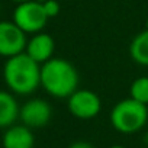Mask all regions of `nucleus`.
I'll return each instance as SVG.
<instances>
[{"label":"nucleus","instance_id":"nucleus-2","mask_svg":"<svg viewBox=\"0 0 148 148\" xmlns=\"http://www.w3.org/2000/svg\"><path fill=\"white\" fill-rule=\"evenodd\" d=\"M80 74L64 58L54 57L41 65V87L55 99H68L79 89Z\"/></svg>","mask_w":148,"mask_h":148},{"label":"nucleus","instance_id":"nucleus-7","mask_svg":"<svg viewBox=\"0 0 148 148\" xmlns=\"http://www.w3.org/2000/svg\"><path fill=\"white\" fill-rule=\"evenodd\" d=\"M28 35L13 22L0 21V57L10 58L25 52Z\"/></svg>","mask_w":148,"mask_h":148},{"label":"nucleus","instance_id":"nucleus-13","mask_svg":"<svg viewBox=\"0 0 148 148\" xmlns=\"http://www.w3.org/2000/svg\"><path fill=\"white\" fill-rule=\"evenodd\" d=\"M42 6H44V10L49 19L57 18L60 15L61 6L58 3V0H45V2H42Z\"/></svg>","mask_w":148,"mask_h":148},{"label":"nucleus","instance_id":"nucleus-10","mask_svg":"<svg viewBox=\"0 0 148 148\" xmlns=\"http://www.w3.org/2000/svg\"><path fill=\"white\" fill-rule=\"evenodd\" d=\"M21 106L16 96L9 90H0V128H9L19 119Z\"/></svg>","mask_w":148,"mask_h":148},{"label":"nucleus","instance_id":"nucleus-5","mask_svg":"<svg viewBox=\"0 0 148 148\" xmlns=\"http://www.w3.org/2000/svg\"><path fill=\"white\" fill-rule=\"evenodd\" d=\"M68 112L80 121L95 119L102 110V100L97 93L89 89H77L67 99Z\"/></svg>","mask_w":148,"mask_h":148},{"label":"nucleus","instance_id":"nucleus-4","mask_svg":"<svg viewBox=\"0 0 148 148\" xmlns=\"http://www.w3.org/2000/svg\"><path fill=\"white\" fill-rule=\"evenodd\" d=\"M12 21L26 35H35L44 31L49 18L47 16L44 10L42 2H39V0H29V2L16 5V8L13 9Z\"/></svg>","mask_w":148,"mask_h":148},{"label":"nucleus","instance_id":"nucleus-17","mask_svg":"<svg viewBox=\"0 0 148 148\" xmlns=\"http://www.w3.org/2000/svg\"><path fill=\"white\" fill-rule=\"evenodd\" d=\"M109 148H126V147H123V145H119V144H115V145H110Z\"/></svg>","mask_w":148,"mask_h":148},{"label":"nucleus","instance_id":"nucleus-11","mask_svg":"<svg viewBox=\"0 0 148 148\" xmlns=\"http://www.w3.org/2000/svg\"><path fill=\"white\" fill-rule=\"evenodd\" d=\"M129 55L134 62L148 67V29L141 31L129 44Z\"/></svg>","mask_w":148,"mask_h":148},{"label":"nucleus","instance_id":"nucleus-14","mask_svg":"<svg viewBox=\"0 0 148 148\" xmlns=\"http://www.w3.org/2000/svg\"><path fill=\"white\" fill-rule=\"evenodd\" d=\"M68 148H95V145L90 144L89 141H74L73 144L68 145Z\"/></svg>","mask_w":148,"mask_h":148},{"label":"nucleus","instance_id":"nucleus-9","mask_svg":"<svg viewBox=\"0 0 148 148\" xmlns=\"http://www.w3.org/2000/svg\"><path fill=\"white\" fill-rule=\"evenodd\" d=\"M2 145L3 148H34V129L28 128L23 123H15L5 129V134L2 136Z\"/></svg>","mask_w":148,"mask_h":148},{"label":"nucleus","instance_id":"nucleus-15","mask_svg":"<svg viewBox=\"0 0 148 148\" xmlns=\"http://www.w3.org/2000/svg\"><path fill=\"white\" fill-rule=\"evenodd\" d=\"M142 141H144V144H145V145L148 147V131H147V132L144 134V138H142Z\"/></svg>","mask_w":148,"mask_h":148},{"label":"nucleus","instance_id":"nucleus-8","mask_svg":"<svg viewBox=\"0 0 148 148\" xmlns=\"http://www.w3.org/2000/svg\"><path fill=\"white\" fill-rule=\"evenodd\" d=\"M25 52L38 64H44L47 61H49L51 58H54V52H55V41L49 34L45 32H38L35 35H32L28 39Z\"/></svg>","mask_w":148,"mask_h":148},{"label":"nucleus","instance_id":"nucleus-18","mask_svg":"<svg viewBox=\"0 0 148 148\" xmlns=\"http://www.w3.org/2000/svg\"><path fill=\"white\" fill-rule=\"evenodd\" d=\"M145 29H148V19H147V22H145Z\"/></svg>","mask_w":148,"mask_h":148},{"label":"nucleus","instance_id":"nucleus-16","mask_svg":"<svg viewBox=\"0 0 148 148\" xmlns=\"http://www.w3.org/2000/svg\"><path fill=\"white\" fill-rule=\"evenodd\" d=\"M10 2H13V3L19 5V3H25V2H29V0H10Z\"/></svg>","mask_w":148,"mask_h":148},{"label":"nucleus","instance_id":"nucleus-6","mask_svg":"<svg viewBox=\"0 0 148 148\" xmlns=\"http://www.w3.org/2000/svg\"><path fill=\"white\" fill-rule=\"evenodd\" d=\"M52 118V106L48 100L32 97L21 106L19 121L31 129H41L49 123Z\"/></svg>","mask_w":148,"mask_h":148},{"label":"nucleus","instance_id":"nucleus-12","mask_svg":"<svg viewBox=\"0 0 148 148\" xmlns=\"http://www.w3.org/2000/svg\"><path fill=\"white\" fill-rule=\"evenodd\" d=\"M129 97L148 106V76L136 77L129 87Z\"/></svg>","mask_w":148,"mask_h":148},{"label":"nucleus","instance_id":"nucleus-1","mask_svg":"<svg viewBox=\"0 0 148 148\" xmlns=\"http://www.w3.org/2000/svg\"><path fill=\"white\" fill-rule=\"evenodd\" d=\"M3 80L9 92L16 96H29L41 86V64L26 52L6 58L3 64Z\"/></svg>","mask_w":148,"mask_h":148},{"label":"nucleus","instance_id":"nucleus-3","mask_svg":"<svg viewBox=\"0 0 148 148\" xmlns=\"http://www.w3.org/2000/svg\"><path fill=\"white\" fill-rule=\"evenodd\" d=\"M112 128L123 135H132L142 131L148 123V106L132 97L119 100L109 113Z\"/></svg>","mask_w":148,"mask_h":148}]
</instances>
